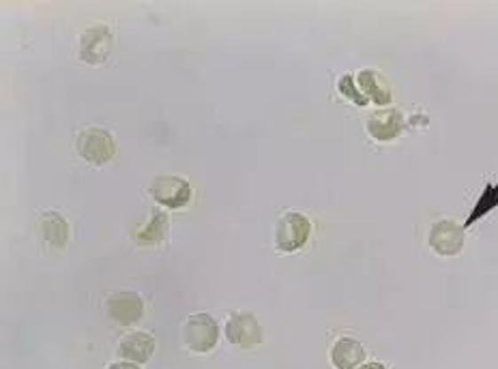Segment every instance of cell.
<instances>
[{"label":"cell","mask_w":498,"mask_h":369,"mask_svg":"<svg viewBox=\"0 0 498 369\" xmlns=\"http://www.w3.org/2000/svg\"><path fill=\"white\" fill-rule=\"evenodd\" d=\"M312 234V224L305 215L301 213H286L281 215L280 222L275 225V245L280 251L301 249L307 243Z\"/></svg>","instance_id":"1"},{"label":"cell","mask_w":498,"mask_h":369,"mask_svg":"<svg viewBox=\"0 0 498 369\" xmlns=\"http://www.w3.org/2000/svg\"><path fill=\"white\" fill-rule=\"evenodd\" d=\"M148 193L155 202L166 208H183L192 202V187L181 177H157L148 187Z\"/></svg>","instance_id":"2"},{"label":"cell","mask_w":498,"mask_h":369,"mask_svg":"<svg viewBox=\"0 0 498 369\" xmlns=\"http://www.w3.org/2000/svg\"><path fill=\"white\" fill-rule=\"evenodd\" d=\"M75 148H78L82 159H86L89 163H95V166L110 161L116 151L110 133L99 130V127L82 131L78 136V142H75Z\"/></svg>","instance_id":"3"},{"label":"cell","mask_w":498,"mask_h":369,"mask_svg":"<svg viewBox=\"0 0 498 369\" xmlns=\"http://www.w3.org/2000/svg\"><path fill=\"white\" fill-rule=\"evenodd\" d=\"M219 340V326L209 314H196L185 322V343L194 352L213 350Z\"/></svg>","instance_id":"4"},{"label":"cell","mask_w":498,"mask_h":369,"mask_svg":"<svg viewBox=\"0 0 498 369\" xmlns=\"http://www.w3.org/2000/svg\"><path fill=\"white\" fill-rule=\"evenodd\" d=\"M430 247L440 255H458L464 249V228L460 224L443 219L430 228Z\"/></svg>","instance_id":"5"},{"label":"cell","mask_w":498,"mask_h":369,"mask_svg":"<svg viewBox=\"0 0 498 369\" xmlns=\"http://www.w3.org/2000/svg\"><path fill=\"white\" fill-rule=\"evenodd\" d=\"M142 314H145V303L136 292H116L107 301V316L121 326L136 325L138 320H142Z\"/></svg>","instance_id":"6"},{"label":"cell","mask_w":498,"mask_h":369,"mask_svg":"<svg viewBox=\"0 0 498 369\" xmlns=\"http://www.w3.org/2000/svg\"><path fill=\"white\" fill-rule=\"evenodd\" d=\"M225 337L230 343L239 348H254L263 342V329L256 322V318L251 314H236L230 316L228 325H225Z\"/></svg>","instance_id":"7"},{"label":"cell","mask_w":498,"mask_h":369,"mask_svg":"<svg viewBox=\"0 0 498 369\" xmlns=\"http://www.w3.org/2000/svg\"><path fill=\"white\" fill-rule=\"evenodd\" d=\"M112 52V35L106 27L89 28L80 37V59L86 65L106 63Z\"/></svg>","instance_id":"8"},{"label":"cell","mask_w":498,"mask_h":369,"mask_svg":"<svg viewBox=\"0 0 498 369\" xmlns=\"http://www.w3.org/2000/svg\"><path fill=\"white\" fill-rule=\"evenodd\" d=\"M404 130V119L399 110H378L368 119V131L374 140L391 142Z\"/></svg>","instance_id":"9"},{"label":"cell","mask_w":498,"mask_h":369,"mask_svg":"<svg viewBox=\"0 0 498 369\" xmlns=\"http://www.w3.org/2000/svg\"><path fill=\"white\" fill-rule=\"evenodd\" d=\"M153 352H155V340L145 331L130 333V335L121 342V346H118V355L127 358L130 363H138V365L151 361Z\"/></svg>","instance_id":"10"},{"label":"cell","mask_w":498,"mask_h":369,"mask_svg":"<svg viewBox=\"0 0 498 369\" xmlns=\"http://www.w3.org/2000/svg\"><path fill=\"white\" fill-rule=\"evenodd\" d=\"M359 90L363 92L368 101H374L376 106H387L391 101V89H389V82L384 80L383 74L374 69H363L357 75Z\"/></svg>","instance_id":"11"},{"label":"cell","mask_w":498,"mask_h":369,"mask_svg":"<svg viewBox=\"0 0 498 369\" xmlns=\"http://www.w3.org/2000/svg\"><path fill=\"white\" fill-rule=\"evenodd\" d=\"M366 358V348L351 337H342L331 348V363L336 369H357Z\"/></svg>","instance_id":"12"},{"label":"cell","mask_w":498,"mask_h":369,"mask_svg":"<svg viewBox=\"0 0 498 369\" xmlns=\"http://www.w3.org/2000/svg\"><path fill=\"white\" fill-rule=\"evenodd\" d=\"M41 230H43V237L52 247L63 249L69 240V225L59 213H48L41 219Z\"/></svg>","instance_id":"13"},{"label":"cell","mask_w":498,"mask_h":369,"mask_svg":"<svg viewBox=\"0 0 498 369\" xmlns=\"http://www.w3.org/2000/svg\"><path fill=\"white\" fill-rule=\"evenodd\" d=\"M166 230H168L166 215L162 211H153L151 222L136 234V240L138 243H159V240L166 237Z\"/></svg>","instance_id":"14"},{"label":"cell","mask_w":498,"mask_h":369,"mask_svg":"<svg viewBox=\"0 0 498 369\" xmlns=\"http://www.w3.org/2000/svg\"><path fill=\"white\" fill-rule=\"evenodd\" d=\"M340 92L344 97H348V99L354 101L357 106H366L368 99L363 97V92L354 86V78L352 75H342L340 80Z\"/></svg>","instance_id":"15"},{"label":"cell","mask_w":498,"mask_h":369,"mask_svg":"<svg viewBox=\"0 0 498 369\" xmlns=\"http://www.w3.org/2000/svg\"><path fill=\"white\" fill-rule=\"evenodd\" d=\"M110 369H140V367H138V363H115V365H110Z\"/></svg>","instance_id":"16"},{"label":"cell","mask_w":498,"mask_h":369,"mask_svg":"<svg viewBox=\"0 0 498 369\" xmlns=\"http://www.w3.org/2000/svg\"><path fill=\"white\" fill-rule=\"evenodd\" d=\"M361 369H387L383 363H368V365H361Z\"/></svg>","instance_id":"17"}]
</instances>
